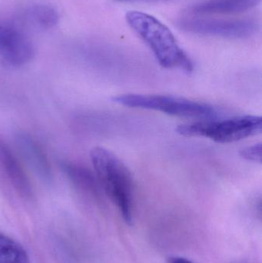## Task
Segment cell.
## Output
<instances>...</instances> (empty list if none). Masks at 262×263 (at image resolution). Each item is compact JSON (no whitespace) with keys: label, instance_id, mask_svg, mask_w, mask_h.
Wrapping results in <instances>:
<instances>
[{"label":"cell","instance_id":"8fae6325","mask_svg":"<svg viewBox=\"0 0 262 263\" xmlns=\"http://www.w3.org/2000/svg\"><path fill=\"white\" fill-rule=\"evenodd\" d=\"M0 263H30L26 250L13 239L0 234Z\"/></svg>","mask_w":262,"mask_h":263},{"label":"cell","instance_id":"ba28073f","mask_svg":"<svg viewBox=\"0 0 262 263\" xmlns=\"http://www.w3.org/2000/svg\"><path fill=\"white\" fill-rule=\"evenodd\" d=\"M0 168L6 175L12 186L21 194H31L30 181L9 145L0 140Z\"/></svg>","mask_w":262,"mask_h":263},{"label":"cell","instance_id":"5bb4252c","mask_svg":"<svg viewBox=\"0 0 262 263\" xmlns=\"http://www.w3.org/2000/svg\"><path fill=\"white\" fill-rule=\"evenodd\" d=\"M169 263H193L192 261L189 260V259H186V258L178 257V256H175V257H171L169 259Z\"/></svg>","mask_w":262,"mask_h":263},{"label":"cell","instance_id":"9c48e42d","mask_svg":"<svg viewBox=\"0 0 262 263\" xmlns=\"http://www.w3.org/2000/svg\"><path fill=\"white\" fill-rule=\"evenodd\" d=\"M261 0H203L191 6V15L234 14L246 12L260 4Z\"/></svg>","mask_w":262,"mask_h":263},{"label":"cell","instance_id":"9a60e30c","mask_svg":"<svg viewBox=\"0 0 262 263\" xmlns=\"http://www.w3.org/2000/svg\"><path fill=\"white\" fill-rule=\"evenodd\" d=\"M115 1L123 2V3H126V2H151L157 1V0H115Z\"/></svg>","mask_w":262,"mask_h":263},{"label":"cell","instance_id":"6da1fadb","mask_svg":"<svg viewBox=\"0 0 262 263\" xmlns=\"http://www.w3.org/2000/svg\"><path fill=\"white\" fill-rule=\"evenodd\" d=\"M126 18L129 26L150 48L162 67L186 72L193 71V63L189 55L180 47L170 29L158 18L138 11L127 12Z\"/></svg>","mask_w":262,"mask_h":263},{"label":"cell","instance_id":"7a4b0ae2","mask_svg":"<svg viewBox=\"0 0 262 263\" xmlns=\"http://www.w3.org/2000/svg\"><path fill=\"white\" fill-rule=\"evenodd\" d=\"M97 181L115 204L128 223L132 220L133 179L126 165L114 153L103 147H95L90 153Z\"/></svg>","mask_w":262,"mask_h":263},{"label":"cell","instance_id":"3957f363","mask_svg":"<svg viewBox=\"0 0 262 263\" xmlns=\"http://www.w3.org/2000/svg\"><path fill=\"white\" fill-rule=\"evenodd\" d=\"M262 119L258 116L246 115L225 120L196 122L177 128L178 134L187 137H205L218 143H229L260 134Z\"/></svg>","mask_w":262,"mask_h":263},{"label":"cell","instance_id":"30bf717a","mask_svg":"<svg viewBox=\"0 0 262 263\" xmlns=\"http://www.w3.org/2000/svg\"><path fill=\"white\" fill-rule=\"evenodd\" d=\"M23 12L28 21L44 29L52 28L58 23L57 11L49 5L32 3L26 6Z\"/></svg>","mask_w":262,"mask_h":263},{"label":"cell","instance_id":"277c9868","mask_svg":"<svg viewBox=\"0 0 262 263\" xmlns=\"http://www.w3.org/2000/svg\"><path fill=\"white\" fill-rule=\"evenodd\" d=\"M113 101L126 107L157 111L173 117L209 120L216 117L212 106L183 97L166 95L123 94Z\"/></svg>","mask_w":262,"mask_h":263},{"label":"cell","instance_id":"8992f818","mask_svg":"<svg viewBox=\"0 0 262 263\" xmlns=\"http://www.w3.org/2000/svg\"><path fill=\"white\" fill-rule=\"evenodd\" d=\"M34 48L24 33L9 25L0 23V63L20 67L33 58Z\"/></svg>","mask_w":262,"mask_h":263},{"label":"cell","instance_id":"52a82bcc","mask_svg":"<svg viewBox=\"0 0 262 263\" xmlns=\"http://www.w3.org/2000/svg\"><path fill=\"white\" fill-rule=\"evenodd\" d=\"M17 146L25 160L37 176L45 181H50L52 171L46 153L38 142L29 135L19 134L16 137Z\"/></svg>","mask_w":262,"mask_h":263},{"label":"cell","instance_id":"5b68a950","mask_svg":"<svg viewBox=\"0 0 262 263\" xmlns=\"http://www.w3.org/2000/svg\"><path fill=\"white\" fill-rule=\"evenodd\" d=\"M177 26L181 30L195 35L223 37L229 39L249 38L259 29L256 20H225L214 18H183Z\"/></svg>","mask_w":262,"mask_h":263},{"label":"cell","instance_id":"4fadbf2b","mask_svg":"<svg viewBox=\"0 0 262 263\" xmlns=\"http://www.w3.org/2000/svg\"><path fill=\"white\" fill-rule=\"evenodd\" d=\"M240 156L243 159L249 162H261V144L258 143L243 148L240 152Z\"/></svg>","mask_w":262,"mask_h":263},{"label":"cell","instance_id":"7c38bea8","mask_svg":"<svg viewBox=\"0 0 262 263\" xmlns=\"http://www.w3.org/2000/svg\"><path fill=\"white\" fill-rule=\"evenodd\" d=\"M64 170H66L68 176L72 179V182L79 185H83L85 188L89 190L95 189V179L90 173L87 170H84L82 167L74 165H65Z\"/></svg>","mask_w":262,"mask_h":263}]
</instances>
